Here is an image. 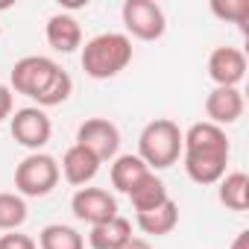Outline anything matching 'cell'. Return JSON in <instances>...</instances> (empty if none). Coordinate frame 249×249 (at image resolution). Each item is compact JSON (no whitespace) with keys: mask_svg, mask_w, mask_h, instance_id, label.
<instances>
[{"mask_svg":"<svg viewBox=\"0 0 249 249\" xmlns=\"http://www.w3.org/2000/svg\"><path fill=\"white\" fill-rule=\"evenodd\" d=\"M231 156V144L226 129L208 120L191 123L182 132V164L191 182L196 185H217L226 176V164Z\"/></svg>","mask_w":249,"mask_h":249,"instance_id":"obj_1","label":"cell"},{"mask_svg":"<svg viewBox=\"0 0 249 249\" xmlns=\"http://www.w3.org/2000/svg\"><path fill=\"white\" fill-rule=\"evenodd\" d=\"M9 88L38 103V108H50L73 94V79L50 56H24L9 71Z\"/></svg>","mask_w":249,"mask_h":249,"instance_id":"obj_2","label":"cell"},{"mask_svg":"<svg viewBox=\"0 0 249 249\" xmlns=\"http://www.w3.org/2000/svg\"><path fill=\"white\" fill-rule=\"evenodd\" d=\"M79 62L91 79H114L132 62V38L126 33H100L85 41Z\"/></svg>","mask_w":249,"mask_h":249,"instance_id":"obj_3","label":"cell"},{"mask_svg":"<svg viewBox=\"0 0 249 249\" xmlns=\"http://www.w3.org/2000/svg\"><path fill=\"white\" fill-rule=\"evenodd\" d=\"M153 173L167 170L182 156V129L170 117H156L138 135V153H135Z\"/></svg>","mask_w":249,"mask_h":249,"instance_id":"obj_4","label":"cell"},{"mask_svg":"<svg viewBox=\"0 0 249 249\" xmlns=\"http://www.w3.org/2000/svg\"><path fill=\"white\" fill-rule=\"evenodd\" d=\"M59 161L47 153H30L18 167H15V194L21 196H47L59 185Z\"/></svg>","mask_w":249,"mask_h":249,"instance_id":"obj_5","label":"cell"},{"mask_svg":"<svg viewBox=\"0 0 249 249\" xmlns=\"http://www.w3.org/2000/svg\"><path fill=\"white\" fill-rule=\"evenodd\" d=\"M120 18H123V27H126V36L138 41H159L167 33L164 9L156 0H126L120 9Z\"/></svg>","mask_w":249,"mask_h":249,"instance_id":"obj_6","label":"cell"},{"mask_svg":"<svg viewBox=\"0 0 249 249\" xmlns=\"http://www.w3.org/2000/svg\"><path fill=\"white\" fill-rule=\"evenodd\" d=\"M9 132H12V138H15L24 150L41 153V150L50 144V138H53V120L47 117L44 108H38V106H24V108H18V111L9 117Z\"/></svg>","mask_w":249,"mask_h":249,"instance_id":"obj_7","label":"cell"},{"mask_svg":"<svg viewBox=\"0 0 249 249\" xmlns=\"http://www.w3.org/2000/svg\"><path fill=\"white\" fill-rule=\"evenodd\" d=\"M76 144L91 150L100 161H111L120 156V129L108 117H88L76 129Z\"/></svg>","mask_w":249,"mask_h":249,"instance_id":"obj_8","label":"cell"},{"mask_svg":"<svg viewBox=\"0 0 249 249\" xmlns=\"http://www.w3.org/2000/svg\"><path fill=\"white\" fill-rule=\"evenodd\" d=\"M71 211L76 220L97 226L117 217V199L106 188H76V194L71 196Z\"/></svg>","mask_w":249,"mask_h":249,"instance_id":"obj_9","label":"cell"},{"mask_svg":"<svg viewBox=\"0 0 249 249\" xmlns=\"http://www.w3.org/2000/svg\"><path fill=\"white\" fill-rule=\"evenodd\" d=\"M246 76V53L240 47H214L208 56V79L214 88H237Z\"/></svg>","mask_w":249,"mask_h":249,"instance_id":"obj_10","label":"cell"},{"mask_svg":"<svg viewBox=\"0 0 249 249\" xmlns=\"http://www.w3.org/2000/svg\"><path fill=\"white\" fill-rule=\"evenodd\" d=\"M243 108H246V100L240 88H211V94L205 97V117L220 129L237 123L243 117Z\"/></svg>","mask_w":249,"mask_h":249,"instance_id":"obj_11","label":"cell"},{"mask_svg":"<svg viewBox=\"0 0 249 249\" xmlns=\"http://www.w3.org/2000/svg\"><path fill=\"white\" fill-rule=\"evenodd\" d=\"M100 164H103V161H100L91 150H85L82 144H73V147L65 150L62 164H59V173L65 176L68 185H73V188H88V182H94V176L100 173Z\"/></svg>","mask_w":249,"mask_h":249,"instance_id":"obj_12","label":"cell"},{"mask_svg":"<svg viewBox=\"0 0 249 249\" xmlns=\"http://www.w3.org/2000/svg\"><path fill=\"white\" fill-rule=\"evenodd\" d=\"M44 38L56 53H73L82 47V27L71 12H56L47 18Z\"/></svg>","mask_w":249,"mask_h":249,"instance_id":"obj_13","label":"cell"},{"mask_svg":"<svg viewBox=\"0 0 249 249\" xmlns=\"http://www.w3.org/2000/svg\"><path fill=\"white\" fill-rule=\"evenodd\" d=\"M132 237V223L126 217H111L106 223H97L91 226L88 231V246L91 249H120L123 243H126Z\"/></svg>","mask_w":249,"mask_h":249,"instance_id":"obj_14","label":"cell"},{"mask_svg":"<svg viewBox=\"0 0 249 249\" xmlns=\"http://www.w3.org/2000/svg\"><path fill=\"white\" fill-rule=\"evenodd\" d=\"M135 223L144 234H153V237H161V234H170L176 226H179V205L173 202V196L161 205H156L153 211H141L135 214Z\"/></svg>","mask_w":249,"mask_h":249,"instance_id":"obj_15","label":"cell"},{"mask_svg":"<svg viewBox=\"0 0 249 249\" xmlns=\"http://www.w3.org/2000/svg\"><path fill=\"white\" fill-rule=\"evenodd\" d=\"M150 173V167L138 159V156H132V153H123V156H114L111 159V185H114V191H120V194H129L144 176Z\"/></svg>","mask_w":249,"mask_h":249,"instance_id":"obj_16","label":"cell"},{"mask_svg":"<svg viewBox=\"0 0 249 249\" xmlns=\"http://www.w3.org/2000/svg\"><path fill=\"white\" fill-rule=\"evenodd\" d=\"M129 202H132V208H135V214H141V211H153L156 205H161V202H167L170 199V194H167V185L150 170L129 194Z\"/></svg>","mask_w":249,"mask_h":249,"instance_id":"obj_17","label":"cell"},{"mask_svg":"<svg viewBox=\"0 0 249 249\" xmlns=\"http://www.w3.org/2000/svg\"><path fill=\"white\" fill-rule=\"evenodd\" d=\"M217 199L229 211H246L249 208V176L243 170H231L217 182Z\"/></svg>","mask_w":249,"mask_h":249,"instance_id":"obj_18","label":"cell"},{"mask_svg":"<svg viewBox=\"0 0 249 249\" xmlns=\"http://www.w3.org/2000/svg\"><path fill=\"white\" fill-rule=\"evenodd\" d=\"M38 249H85V237L65 223H50L38 234Z\"/></svg>","mask_w":249,"mask_h":249,"instance_id":"obj_19","label":"cell"},{"mask_svg":"<svg viewBox=\"0 0 249 249\" xmlns=\"http://www.w3.org/2000/svg\"><path fill=\"white\" fill-rule=\"evenodd\" d=\"M30 217L27 199L21 194H9L3 191L0 194V231H18Z\"/></svg>","mask_w":249,"mask_h":249,"instance_id":"obj_20","label":"cell"},{"mask_svg":"<svg viewBox=\"0 0 249 249\" xmlns=\"http://www.w3.org/2000/svg\"><path fill=\"white\" fill-rule=\"evenodd\" d=\"M211 12L220 21L237 24L246 33V21H249V0H211Z\"/></svg>","mask_w":249,"mask_h":249,"instance_id":"obj_21","label":"cell"},{"mask_svg":"<svg viewBox=\"0 0 249 249\" xmlns=\"http://www.w3.org/2000/svg\"><path fill=\"white\" fill-rule=\"evenodd\" d=\"M0 249H38V243H36L30 234L6 231V234H0Z\"/></svg>","mask_w":249,"mask_h":249,"instance_id":"obj_22","label":"cell"},{"mask_svg":"<svg viewBox=\"0 0 249 249\" xmlns=\"http://www.w3.org/2000/svg\"><path fill=\"white\" fill-rule=\"evenodd\" d=\"M12 108H15L12 88L9 85H0V123H3L6 117H12Z\"/></svg>","mask_w":249,"mask_h":249,"instance_id":"obj_23","label":"cell"},{"mask_svg":"<svg viewBox=\"0 0 249 249\" xmlns=\"http://www.w3.org/2000/svg\"><path fill=\"white\" fill-rule=\"evenodd\" d=\"M120 249H153V243H150L147 237H129Z\"/></svg>","mask_w":249,"mask_h":249,"instance_id":"obj_24","label":"cell"},{"mask_svg":"<svg viewBox=\"0 0 249 249\" xmlns=\"http://www.w3.org/2000/svg\"><path fill=\"white\" fill-rule=\"evenodd\" d=\"M231 249H249V231H237V237L231 240Z\"/></svg>","mask_w":249,"mask_h":249,"instance_id":"obj_25","label":"cell"},{"mask_svg":"<svg viewBox=\"0 0 249 249\" xmlns=\"http://www.w3.org/2000/svg\"><path fill=\"white\" fill-rule=\"evenodd\" d=\"M0 33H3V30H0Z\"/></svg>","mask_w":249,"mask_h":249,"instance_id":"obj_26","label":"cell"}]
</instances>
